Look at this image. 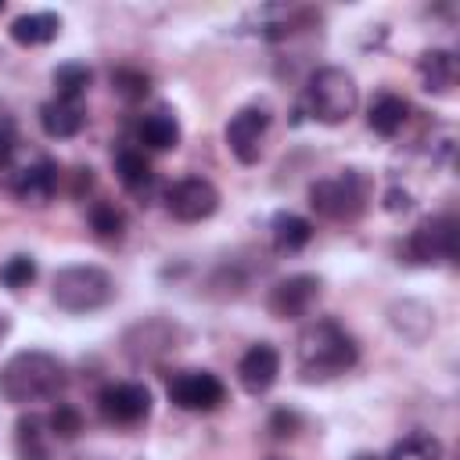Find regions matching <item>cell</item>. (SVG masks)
<instances>
[{"label":"cell","instance_id":"cell-1","mask_svg":"<svg viewBox=\"0 0 460 460\" xmlns=\"http://www.w3.org/2000/svg\"><path fill=\"white\" fill-rule=\"evenodd\" d=\"M359 359L356 338L331 316H316L298 331L295 341V367L305 385H323L349 374Z\"/></svg>","mask_w":460,"mask_h":460},{"label":"cell","instance_id":"cell-2","mask_svg":"<svg viewBox=\"0 0 460 460\" xmlns=\"http://www.w3.org/2000/svg\"><path fill=\"white\" fill-rule=\"evenodd\" d=\"M68 385V370L58 356L40 352V349H25L14 352L4 367H0V399L14 402V406H32V402H50L65 392Z\"/></svg>","mask_w":460,"mask_h":460},{"label":"cell","instance_id":"cell-3","mask_svg":"<svg viewBox=\"0 0 460 460\" xmlns=\"http://www.w3.org/2000/svg\"><path fill=\"white\" fill-rule=\"evenodd\" d=\"M370 201V176L359 169H341L334 176L309 183V205L331 223H356Z\"/></svg>","mask_w":460,"mask_h":460},{"label":"cell","instance_id":"cell-4","mask_svg":"<svg viewBox=\"0 0 460 460\" xmlns=\"http://www.w3.org/2000/svg\"><path fill=\"white\" fill-rule=\"evenodd\" d=\"M302 104H305V111H309L316 122L338 126V122H345V119L356 111V104H359V86H356L352 72H345V68H338V65H323V68H316V72L309 75L305 93H302Z\"/></svg>","mask_w":460,"mask_h":460},{"label":"cell","instance_id":"cell-5","mask_svg":"<svg viewBox=\"0 0 460 460\" xmlns=\"http://www.w3.org/2000/svg\"><path fill=\"white\" fill-rule=\"evenodd\" d=\"M50 298L65 313H93V309H104L115 298V280H111L108 270L90 266V262L65 266V270L54 273Z\"/></svg>","mask_w":460,"mask_h":460},{"label":"cell","instance_id":"cell-6","mask_svg":"<svg viewBox=\"0 0 460 460\" xmlns=\"http://www.w3.org/2000/svg\"><path fill=\"white\" fill-rule=\"evenodd\" d=\"M4 180H7V190L22 201V205H32V208H43L54 194H58V162L43 151H29L22 155V147H14L4 162Z\"/></svg>","mask_w":460,"mask_h":460},{"label":"cell","instance_id":"cell-7","mask_svg":"<svg viewBox=\"0 0 460 460\" xmlns=\"http://www.w3.org/2000/svg\"><path fill=\"white\" fill-rule=\"evenodd\" d=\"M402 259L410 266H435V262H456V216H428L420 219L410 237L402 241Z\"/></svg>","mask_w":460,"mask_h":460},{"label":"cell","instance_id":"cell-8","mask_svg":"<svg viewBox=\"0 0 460 460\" xmlns=\"http://www.w3.org/2000/svg\"><path fill=\"white\" fill-rule=\"evenodd\" d=\"M266 129H270V108L266 104H244L230 115L226 122V147L241 165H255L262 158V144H266Z\"/></svg>","mask_w":460,"mask_h":460},{"label":"cell","instance_id":"cell-9","mask_svg":"<svg viewBox=\"0 0 460 460\" xmlns=\"http://www.w3.org/2000/svg\"><path fill=\"white\" fill-rule=\"evenodd\" d=\"M165 392L180 410H190V413H208L226 399V388L212 370H176L169 374Z\"/></svg>","mask_w":460,"mask_h":460},{"label":"cell","instance_id":"cell-10","mask_svg":"<svg viewBox=\"0 0 460 460\" xmlns=\"http://www.w3.org/2000/svg\"><path fill=\"white\" fill-rule=\"evenodd\" d=\"M165 208L172 219L180 223H201L208 216H216L219 208V190L212 180L205 176H183L165 190Z\"/></svg>","mask_w":460,"mask_h":460},{"label":"cell","instance_id":"cell-11","mask_svg":"<svg viewBox=\"0 0 460 460\" xmlns=\"http://www.w3.org/2000/svg\"><path fill=\"white\" fill-rule=\"evenodd\" d=\"M316 302H320V277H313V273H291V277L277 280L266 295V309L277 320H302L313 313Z\"/></svg>","mask_w":460,"mask_h":460},{"label":"cell","instance_id":"cell-12","mask_svg":"<svg viewBox=\"0 0 460 460\" xmlns=\"http://www.w3.org/2000/svg\"><path fill=\"white\" fill-rule=\"evenodd\" d=\"M97 410L108 424H140L151 413V392L140 381H115L101 388Z\"/></svg>","mask_w":460,"mask_h":460},{"label":"cell","instance_id":"cell-13","mask_svg":"<svg viewBox=\"0 0 460 460\" xmlns=\"http://www.w3.org/2000/svg\"><path fill=\"white\" fill-rule=\"evenodd\" d=\"M126 356L137 359V363H155L162 359L165 352L176 349V327L165 323V320H144L137 327L126 331Z\"/></svg>","mask_w":460,"mask_h":460},{"label":"cell","instance_id":"cell-14","mask_svg":"<svg viewBox=\"0 0 460 460\" xmlns=\"http://www.w3.org/2000/svg\"><path fill=\"white\" fill-rule=\"evenodd\" d=\"M277 374H280V352L270 345V341H255L241 363H237V381L248 395H262L277 385Z\"/></svg>","mask_w":460,"mask_h":460},{"label":"cell","instance_id":"cell-15","mask_svg":"<svg viewBox=\"0 0 460 460\" xmlns=\"http://www.w3.org/2000/svg\"><path fill=\"white\" fill-rule=\"evenodd\" d=\"M40 126H43L47 137L68 140V137H75V133L86 126V111H83L79 101H61V97H54V101L40 104Z\"/></svg>","mask_w":460,"mask_h":460},{"label":"cell","instance_id":"cell-16","mask_svg":"<svg viewBox=\"0 0 460 460\" xmlns=\"http://www.w3.org/2000/svg\"><path fill=\"white\" fill-rule=\"evenodd\" d=\"M58 32H61V18L54 11H29L11 22V40L22 47H43L58 40Z\"/></svg>","mask_w":460,"mask_h":460},{"label":"cell","instance_id":"cell-17","mask_svg":"<svg viewBox=\"0 0 460 460\" xmlns=\"http://www.w3.org/2000/svg\"><path fill=\"white\" fill-rule=\"evenodd\" d=\"M137 140L144 147H151V151H172L180 144V122H176V115L169 108L147 111L140 119V126H137Z\"/></svg>","mask_w":460,"mask_h":460},{"label":"cell","instance_id":"cell-18","mask_svg":"<svg viewBox=\"0 0 460 460\" xmlns=\"http://www.w3.org/2000/svg\"><path fill=\"white\" fill-rule=\"evenodd\" d=\"M47 420L40 413H22L14 424V449L18 460H50V446H47Z\"/></svg>","mask_w":460,"mask_h":460},{"label":"cell","instance_id":"cell-19","mask_svg":"<svg viewBox=\"0 0 460 460\" xmlns=\"http://www.w3.org/2000/svg\"><path fill=\"white\" fill-rule=\"evenodd\" d=\"M417 75L428 93H449L456 83V58L449 50H424L417 61Z\"/></svg>","mask_w":460,"mask_h":460},{"label":"cell","instance_id":"cell-20","mask_svg":"<svg viewBox=\"0 0 460 460\" xmlns=\"http://www.w3.org/2000/svg\"><path fill=\"white\" fill-rule=\"evenodd\" d=\"M270 237H273V248L277 252H302L309 241H313V223L305 216H295V212H277L270 219Z\"/></svg>","mask_w":460,"mask_h":460},{"label":"cell","instance_id":"cell-21","mask_svg":"<svg viewBox=\"0 0 460 460\" xmlns=\"http://www.w3.org/2000/svg\"><path fill=\"white\" fill-rule=\"evenodd\" d=\"M115 176H119V183H122L126 190H133V194H144V190L151 187V180H155L151 162H147L144 151H137V147H119V151H115Z\"/></svg>","mask_w":460,"mask_h":460},{"label":"cell","instance_id":"cell-22","mask_svg":"<svg viewBox=\"0 0 460 460\" xmlns=\"http://www.w3.org/2000/svg\"><path fill=\"white\" fill-rule=\"evenodd\" d=\"M406 111H410V104L399 93H381V97H374V104L367 111V122H370L374 133L395 137L402 129V122H406Z\"/></svg>","mask_w":460,"mask_h":460},{"label":"cell","instance_id":"cell-23","mask_svg":"<svg viewBox=\"0 0 460 460\" xmlns=\"http://www.w3.org/2000/svg\"><path fill=\"white\" fill-rule=\"evenodd\" d=\"M93 83V72L83 61H65L54 68V97L61 101H79Z\"/></svg>","mask_w":460,"mask_h":460},{"label":"cell","instance_id":"cell-24","mask_svg":"<svg viewBox=\"0 0 460 460\" xmlns=\"http://www.w3.org/2000/svg\"><path fill=\"white\" fill-rule=\"evenodd\" d=\"M413 323H420V331L431 334V327H435L431 305H424V302H395V305H392V327H395L406 341H413Z\"/></svg>","mask_w":460,"mask_h":460},{"label":"cell","instance_id":"cell-25","mask_svg":"<svg viewBox=\"0 0 460 460\" xmlns=\"http://www.w3.org/2000/svg\"><path fill=\"white\" fill-rule=\"evenodd\" d=\"M388 460H442V442L431 431H413L392 446Z\"/></svg>","mask_w":460,"mask_h":460},{"label":"cell","instance_id":"cell-26","mask_svg":"<svg viewBox=\"0 0 460 460\" xmlns=\"http://www.w3.org/2000/svg\"><path fill=\"white\" fill-rule=\"evenodd\" d=\"M90 230L101 241H119L126 230V212L115 201H93L90 205Z\"/></svg>","mask_w":460,"mask_h":460},{"label":"cell","instance_id":"cell-27","mask_svg":"<svg viewBox=\"0 0 460 460\" xmlns=\"http://www.w3.org/2000/svg\"><path fill=\"white\" fill-rule=\"evenodd\" d=\"M111 90H115L122 101L137 104V101H144V97L151 93V75H147L144 68L119 65V68H111Z\"/></svg>","mask_w":460,"mask_h":460},{"label":"cell","instance_id":"cell-28","mask_svg":"<svg viewBox=\"0 0 460 460\" xmlns=\"http://www.w3.org/2000/svg\"><path fill=\"white\" fill-rule=\"evenodd\" d=\"M47 428H50L54 438L72 442V438L83 431V413H79L72 402H58V406L50 410V417H47Z\"/></svg>","mask_w":460,"mask_h":460},{"label":"cell","instance_id":"cell-29","mask_svg":"<svg viewBox=\"0 0 460 460\" xmlns=\"http://www.w3.org/2000/svg\"><path fill=\"white\" fill-rule=\"evenodd\" d=\"M0 280L4 288L18 291V288H29L36 280V259L32 255H11L4 266H0Z\"/></svg>","mask_w":460,"mask_h":460},{"label":"cell","instance_id":"cell-30","mask_svg":"<svg viewBox=\"0 0 460 460\" xmlns=\"http://www.w3.org/2000/svg\"><path fill=\"white\" fill-rule=\"evenodd\" d=\"M18 147V119L11 111V104L0 97V162Z\"/></svg>","mask_w":460,"mask_h":460},{"label":"cell","instance_id":"cell-31","mask_svg":"<svg viewBox=\"0 0 460 460\" xmlns=\"http://www.w3.org/2000/svg\"><path fill=\"white\" fill-rule=\"evenodd\" d=\"M298 424H302L298 413H295V410H284V406L270 417V431H273V438H291V435L298 431Z\"/></svg>","mask_w":460,"mask_h":460},{"label":"cell","instance_id":"cell-32","mask_svg":"<svg viewBox=\"0 0 460 460\" xmlns=\"http://www.w3.org/2000/svg\"><path fill=\"white\" fill-rule=\"evenodd\" d=\"M410 205H413V198H410L406 190H399V187H392V190L385 194V208H388V212H406Z\"/></svg>","mask_w":460,"mask_h":460},{"label":"cell","instance_id":"cell-33","mask_svg":"<svg viewBox=\"0 0 460 460\" xmlns=\"http://www.w3.org/2000/svg\"><path fill=\"white\" fill-rule=\"evenodd\" d=\"M7 331H11V316H7V313H0V341L7 338Z\"/></svg>","mask_w":460,"mask_h":460},{"label":"cell","instance_id":"cell-34","mask_svg":"<svg viewBox=\"0 0 460 460\" xmlns=\"http://www.w3.org/2000/svg\"><path fill=\"white\" fill-rule=\"evenodd\" d=\"M352 460H381V456H374V453H356Z\"/></svg>","mask_w":460,"mask_h":460},{"label":"cell","instance_id":"cell-35","mask_svg":"<svg viewBox=\"0 0 460 460\" xmlns=\"http://www.w3.org/2000/svg\"><path fill=\"white\" fill-rule=\"evenodd\" d=\"M0 11H4V0H0Z\"/></svg>","mask_w":460,"mask_h":460}]
</instances>
